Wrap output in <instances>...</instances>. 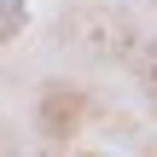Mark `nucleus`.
I'll return each instance as SVG.
<instances>
[{
  "label": "nucleus",
  "mask_w": 157,
  "mask_h": 157,
  "mask_svg": "<svg viewBox=\"0 0 157 157\" xmlns=\"http://www.w3.org/2000/svg\"><path fill=\"white\" fill-rule=\"evenodd\" d=\"M23 23H29V6L23 0H0V41L23 35Z\"/></svg>",
  "instance_id": "f257e3e1"
}]
</instances>
